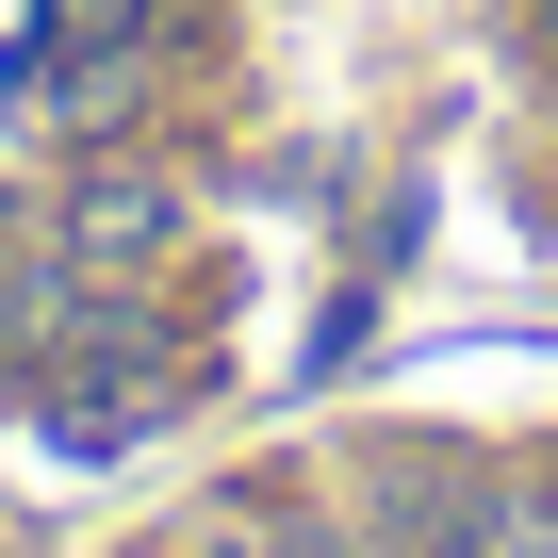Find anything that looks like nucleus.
I'll return each instance as SVG.
<instances>
[{
	"instance_id": "1",
	"label": "nucleus",
	"mask_w": 558,
	"mask_h": 558,
	"mask_svg": "<svg viewBox=\"0 0 558 558\" xmlns=\"http://www.w3.org/2000/svg\"><path fill=\"white\" fill-rule=\"evenodd\" d=\"M460 558H558V493H493Z\"/></svg>"
},
{
	"instance_id": "3",
	"label": "nucleus",
	"mask_w": 558,
	"mask_h": 558,
	"mask_svg": "<svg viewBox=\"0 0 558 558\" xmlns=\"http://www.w3.org/2000/svg\"><path fill=\"white\" fill-rule=\"evenodd\" d=\"M148 558H279V525H263V509H197V525L148 542Z\"/></svg>"
},
{
	"instance_id": "2",
	"label": "nucleus",
	"mask_w": 558,
	"mask_h": 558,
	"mask_svg": "<svg viewBox=\"0 0 558 558\" xmlns=\"http://www.w3.org/2000/svg\"><path fill=\"white\" fill-rule=\"evenodd\" d=\"M148 230H165V197H148V181H99V197H83V246H116V263H132Z\"/></svg>"
}]
</instances>
